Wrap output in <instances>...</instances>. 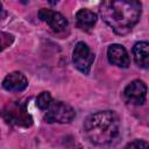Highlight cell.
<instances>
[{
  "mask_svg": "<svg viewBox=\"0 0 149 149\" xmlns=\"http://www.w3.org/2000/svg\"><path fill=\"white\" fill-rule=\"evenodd\" d=\"M74 115H76L74 109L70 105L63 101H55V102H51V105L47 109L44 119L49 123H52V122L68 123L73 120Z\"/></svg>",
  "mask_w": 149,
  "mask_h": 149,
  "instance_id": "3",
  "label": "cell"
},
{
  "mask_svg": "<svg viewBox=\"0 0 149 149\" xmlns=\"http://www.w3.org/2000/svg\"><path fill=\"white\" fill-rule=\"evenodd\" d=\"M73 63L74 66L81 71L83 73L87 74L90 72L91 65L94 61V55L88 48V45L84 42H78L73 50Z\"/></svg>",
  "mask_w": 149,
  "mask_h": 149,
  "instance_id": "4",
  "label": "cell"
},
{
  "mask_svg": "<svg viewBox=\"0 0 149 149\" xmlns=\"http://www.w3.org/2000/svg\"><path fill=\"white\" fill-rule=\"evenodd\" d=\"M134 59L141 68H148L149 65V44L144 41L137 42L133 48Z\"/></svg>",
  "mask_w": 149,
  "mask_h": 149,
  "instance_id": "10",
  "label": "cell"
},
{
  "mask_svg": "<svg viewBox=\"0 0 149 149\" xmlns=\"http://www.w3.org/2000/svg\"><path fill=\"white\" fill-rule=\"evenodd\" d=\"M100 14L104 21L119 35L132 30L141 16V3L135 0H112L102 2Z\"/></svg>",
  "mask_w": 149,
  "mask_h": 149,
  "instance_id": "1",
  "label": "cell"
},
{
  "mask_svg": "<svg viewBox=\"0 0 149 149\" xmlns=\"http://www.w3.org/2000/svg\"><path fill=\"white\" fill-rule=\"evenodd\" d=\"M123 98L128 104L132 105H142L147 98V86L142 80H133L130 81L125 91Z\"/></svg>",
  "mask_w": 149,
  "mask_h": 149,
  "instance_id": "5",
  "label": "cell"
},
{
  "mask_svg": "<svg viewBox=\"0 0 149 149\" xmlns=\"http://www.w3.org/2000/svg\"><path fill=\"white\" fill-rule=\"evenodd\" d=\"M2 86L5 90L9 92H21L28 86V80L23 73L19 71H14L5 77L2 81Z\"/></svg>",
  "mask_w": 149,
  "mask_h": 149,
  "instance_id": "9",
  "label": "cell"
},
{
  "mask_svg": "<svg viewBox=\"0 0 149 149\" xmlns=\"http://www.w3.org/2000/svg\"><path fill=\"white\" fill-rule=\"evenodd\" d=\"M38 17L49 24V27L56 31V33H59V31H63L66 26H68V20L58 12H55V10H51V9H47V8H42L40 9L38 12Z\"/></svg>",
  "mask_w": 149,
  "mask_h": 149,
  "instance_id": "6",
  "label": "cell"
},
{
  "mask_svg": "<svg viewBox=\"0 0 149 149\" xmlns=\"http://www.w3.org/2000/svg\"><path fill=\"white\" fill-rule=\"evenodd\" d=\"M13 41V36L6 33H0V51L7 48Z\"/></svg>",
  "mask_w": 149,
  "mask_h": 149,
  "instance_id": "14",
  "label": "cell"
},
{
  "mask_svg": "<svg viewBox=\"0 0 149 149\" xmlns=\"http://www.w3.org/2000/svg\"><path fill=\"white\" fill-rule=\"evenodd\" d=\"M107 57L109 63L119 68H128L130 64V58L127 50L121 44H112L107 49Z\"/></svg>",
  "mask_w": 149,
  "mask_h": 149,
  "instance_id": "7",
  "label": "cell"
},
{
  "mask_svg": "<svg viewBox=\"0 0 149 149\" xmlns=\"http://www.w3.org/2000/svg\"><path fill=\"white\" fill-rule=\"evenodd\" d=\"M51 102H52V98L49 92H42L36 99V105L40 109H48Z\"/></svg>",
  "mask_w": 149,
  "mask_h": 149,
  "instance_id": "12",
  "label": "cell"
},
{
  "mask_svg": "<svg viewBox=\"0 0 149 149\" xmlns=\"http://www.w3.org/2000/svg\"><path fill=\"white\" fill-rule=\"evenodd\" d=\"M2 16H3V13H2V6H1V3H0V22H1V20H2Z\"/></svg>",
  "mask_w": 149,
  "mask_h": 149,
  "instance_id": "15",
  "label": "cell"
},
{
  "mask_svg": "<svg viewBox=\"0 0 149 149\" xmlns=\"http://www.w3.org/2000/svg\"><path fill=\"white\" fill-rule=\"evenodd\" d=\"M77 24L83 29H88L97 22V14L90 9H80L76 14Z\"/></svg>",
  "mask_w": 149,
  "mask_h": 149,
  "instance_id": "11",
  "label": "cell"
},
{
  "mask_svg": "<svg viewBox=\"0 0 149 149\" xmlns=\"http://www.w3.org/2000/svg\"><path fill=\"white\" fill-rule=\"evenodd\" d=\"M7 122L14 123V125H20V126H29L31 123V119L27 111L22 108L20 105H13L10 106L7 111L3 113Z\"/></svg>",
  "mask_w": 149,
  "mask_h": 149,
  "instance_id": "8",
  "label": "cell"
},
{
  "mask_svg": "<svg viewBox=\"0 0 149 149\" xmlns=\"http://www.w3.org/2000/svg\"><path fill=\"white\" fill-rule=\"evenodd\" d=\"M126 149H149V146L143 140H134L127 144Z\"/></svg>",
  "mask_w": 149,
  "mask_h": 149,
  "instance_id": "13",
  "label": "cell"
},
{
  "mask_svg": "<svg viewBox=\"0 0 149 149\" xmlns=\"http://www.w3.org/2000/svg\"><path fill=\"white\" fill-rule=\"evenodd\" d=\"M84 133L90 142L94 144H108L120 133V119L113 111L95 112L84 121Z\"/></svg>",
  "mask_w": 149,
  "mask_h": 149,
  "instance_id": "2",
  "label": "cell"
}]
</instances>
